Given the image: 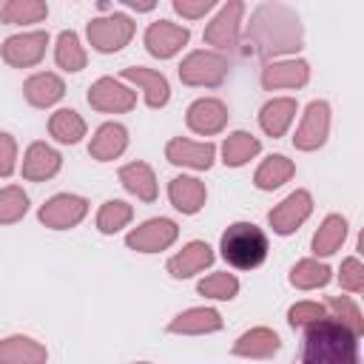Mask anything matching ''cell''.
Returning <instances> with one entry per match:
<instances>
[{
    "label": "cell",
    "mask_w": 364,
    "mask_h": 364,
    "mask_svg": "<svg viewBox=\"0 0 364 364\" xmlns=\"http://www.w3.org/2000/svg\"><path fill=\"white\" fill-rule=\"evenodd\" d=\"M327 279H330V267L316 264V262H301L293 270V284L299 287H316V284H324Z\"/></svg>",
    "instance_id": "34"
},
{
    "label": "cell",
    "mask_w": 364,
    "mask_h": 364,
    "mask_svg": "<svg viewBox=\"0 0 364 364\" xmlns=\"http://www.w3.org/2000/svg\"><path fill=\"white\" fill-rule=\"evenodd\" d=\"M210 259H213L210 247L202 245V242H193V245H188L179 256H173V259L168 262V267H171L173 276H191V273H196L199 267L210 264Z\"/></svg>",
    "instance_id": "17"
},
{
    "label": "cell",
    "mask_w": 364,
    "mask_h": 364,
    "mask_svg": "<svg viewBox=\"0 0 364 364\" xmlns=\"http://www.w3.org/2000/svg\"><path fill=\"white\" fill-rule=\"evenodd\" d=\"M225 108H222V102H216V100H199V102H193L191 105V111H188V122H191V128L193 131H199V134H213V131H219L222 125H225Z\"/></svg>",
    "instance_id": "14"
},
{
    "label": "cell",
    "mask_w": 364,
    "mask_h": 364,
    "mask_svg": "<svg viewBox=\"0 0 364 364\" xmlns=\"http://www.w3.org/2000/svg\"><path fill=\"white\" fill-rule=\"evenodd\" d=\"M219 327V313L216 310H188L185 316H179L171 330L173 333H202V330H216Z\"/></svg>",
    "instance_id": "28"
},
{
    "label": "cell",
    "mask_w": 364,
    "mask_h": 364,
    "mask_svg": "<svg viewBox=\"0 0 364 364\" xmlns=\"http://www.w3.org/2000/svg\"><path fill=\"white\" fill-rule=\"evenodd\" d=\"M122 77L139 82V85L148 91V105L156 108V105H165V102H168V82H165L162 74H156V71H145V68H125Z\"/></svg>",
    "instance_id": "18"
},
{
    "label": "cell",
    "mask_w": 364,
    "mask_h": 364,
    "mask_svg": "<svg viewBox=\"0 0 364 364\" xmlns=\"http://www.w3.org/2000/svg\"><path fill=\"white\" fill-rule=\"evenodd\" d=\"M125 148V128L122 125H102L91 142V154L97 159H111Z\"/></svg>",
    "instance_id": "23"
},
{
    "label": "cell",
    "mask_w": 364,
    "mask_h": 364,
    "mask_svg": "<svg viewBox=\"0 0 364 364\" xmlns=\"http://www.w3.org/2000/svg\"><path fill=\"white\" fill-rule=\"evenodd\" d=\"M307 213H310V196H307L304 191H299V193L287 196V199L270 213V225H273L279 233H290V230H296L299 222L307 219Z\"/></svg>",
    "instance_id": "9"
},
{
    "label": "cell",
    "mask_w": 364,
    "mask_h": 364,
    "mask_svg": "<svg viewBox=\"0 0 364 364\" xmlns=\"http://www.w3.org/2000/svg\"><path fill=\"white\" fill-rule=\"evenodd\" d=\"M327 102H313L307 108V117L296 134V145L299 148H316L324 142V134H327Z\"/></svg>",
    "instance_id": "13"
},
{
    "label": "cell",
    "mask_w": 364,
    "mask_h": 364,
    "mask_svg": "<svg viewBox=\"0 0 364 364\" xmlns=\"http://www.w3.org/2000/svg\"><path fill=\"white\" fill-rule=\"evenodd\" d=\"M344 219L341 216H330L327 222H324V228L316 233V239H313V247H316V253H333L341 242H344Z\"/></svg>",
    "instance_id": "30"
},
{
    "label": "cell",
    "mask_w": 364,
    "mask_h": 364,
    "mask_svg": "<svg viewBox=\"0 0 364 364\" xmlns=\"http://www.w3.org/2000/svg\"><path fill=\"white\" fill-rule=\"evenodd\" d=\"M304 364H358V336L336 318L313 321L304 336Z\"/></svg>",
    "instance_id": "1"
},
{
    "label": "cell",
    "mask_w": 364,
    "mask_h": 364,
    "mask_svg": "<svg viewBox=\"0 0 364 364\" xmlns=\"http://www.w3.org/2000/svg\"><path fill=\"white\" fill-rule=\"evenodd\" d=\"M239 17H242V3H230L219 11V17L205 28V40L225 48V46H233L236 40V26H239Z\"/></svg>",
    "instance_id": "12"
},
{
    "label": "cell",
    "mask_w": 364,
    "mask_h": 364,
    "mask_svg": "<svg viewBox=\"0 0 364 364\" xmlns=\"http://www.w3.org/2000/svg\"><path fill=\"white\" fill-rule=\"evenodd\" d=\"M259 151V142L250 136V134H233L228 142H225V162L228 165H242L245 159H250L253 154Z\"/></svg>",
    "instance_id": "32"
},
{
    "label": "cell",
    "mask_w": 364,
    "mask_h": 364,
    "mask_svg": "<svg viewBox=\"0 0 364 364\" xmlns=\"http://www.w3.org/2000/svg\"><path fill=\"white\" fill-rule=\"evenodd\" d=\"M26 213V196L17 188H6L0 193V222H11Z\"/></svg>",
    "instance_id": "37"
},
{
    "label": "cell",
    "mask_w": 364,
    "mask_h": 364,
    "mask_svg": "<svg viewBox=\"0 0 364 364\" xmlns=\"http://www.w3.org/2000/svg\"><path fill=\"white\" fill-rule=\"evenodd\" d=\"M290 173H293V165H290L284 156H270V159L259 168L256 185H259V188H276V185H282Z\"/></svg>",
    "instance_id": "31"
},
{
    "label": "cell",
    "mask_w": 364,
    "mask_h": 364,
    "mask_svg": "<svg viewBox=\"0 0 364 364\" xmlns=\"http://www.w3.org/2000/svg\"><path fill=\"white\" fill-rule=\"evenodd\" d=\"M46 350L31 338H9L0 344V364H43Z\"/></svg>",
    "instance_id": "15"
},
{
    "label": "cell",
    "mask_w": 364,
    "mask_h": 364,
    "mask_svg": "<svg viewBox=\"0 0 364 364\" xmlns=\"http://www.w3.org/2000/svg\"><path fill=\"white\" fill-rule=\"evenodd\" d=\"M122 182H125V188L128 191H134L136 196H142V199H154V193H156V188H154V176H151V171H148V165H142V162H136V165H128V168H122Z\"/></svg>",
    "instance_id": "27"
},
{
    "label": "cell",
    "mask_w": 364,
    "mask_h": 364,
    "mask_svg": "<svg viewBox=\"0 0 364 364\" xmlns=\"http://www.w3.org/2000/svg\"><path fill=\"white\" fill-rule=\"evenodd\" d=\"M171 199H173V205L179 208V210H185V213H196L199 210V205L205 202V188L196 182V179H173L171 182Z\"/></svg>",
    "instance_id": "20"
},
{
    "label": "cell",
    "mask_w": 364,
    "mask_h": 364,
    "mask_svg": "<svg viewBox=\"0 0 364 364\" xmlns=\"http://www.w3.org/2000/svg\"><path fill=\"white\" fill-rule=\"evenodd\" d=\"M26 97L34 105H51L54 100L63 97V82L54 74H37L26 82Z\"/></svg>",
    "instance_id": "21"
},
{
    "label": "cell",
    "mask_w": 364,
    "mask_h": 364,
    "mask_svg": "<svg viewBox=\"0 0 364 364\" xmlns=\"http://www.w3.org/2000/svg\"><path fill=\"white\" fill-rule=\"evenodd\" d=\"M213 3L210 0H199V3H188V0H176L173 3V9L179 11V14H185V17H199V14H205L208 9H210Z\"/></svg>",
    "instance_id": "42"
},
{
    "label": "cell",
    "mask_w": 364,
    "mask_h": 364,
    "mask_svg": "<svg viewBox=\"0 0 364 364\" xmlns=\"http://www.w3.org/2000/svg\"><path fill=\"white\" fill-rule=\"evenodd\" d=\"M51 134L63 142H77L82 136V119L74 111H57L51 119Z\"/></svg>",
    "instance_id": "33"
},
{
    "label": "cell",
    "mask_w": 364,
    "mask_h": 364,
    "mask_svg": "<svg viewBox=\"0 0 364 364\" xmlns=\"http://www.w3.org/2000/svg\"><path fill=\"white\" fill-rule=\"evenodd\" d=\"M222 256L239 270L259 267L267 256V239L253 222H236L222 236Z\"/></svg>",
    "instance_id": "3"
},
{
    "label": "cell",
    "mask_w": 364,
    "mask_h": 364,
    "mask_svg": "<svg viewBox=\"0 0 364 364\" xmlns=\"http://www.w3.org/2000/svg\"><path fill=\"white\" fill-rule=\"evenodd\" d=\"M57 168H60V156L46 145H31V151H28V156L23 162V173L31 176V179H46Z\"/></svg>",
    "instance_id": "19"
},
{
    "label": "cell",
    "mask_w": 364,
    "mask_h": 364,
    "mask_svg": "<svg viewBox=\"0 0 364 364\" xmlns=\"http://www.w3.org/2000/svg\"><path fill=\"white\" fill-rule=\"evenodd\" d=\"M182 43H188V28L173 26L168 20H159L145 31V46L154 57H171L179 51Z\"/></svg>",
    "instance_id": "6"
},
{
    "label": "cell",
    "mask_w": 364,
    "mask_h": 364,
    "mask_svg": "<svg viewBox=\"0 0 364 364\" xmlns=\"http://www.w3.org/2000/svg\"><path fill=\"white\" fill-rule=\"evenodd\" d=\"M225 71H228V63H225L219 54L196 51V54H191V57L182 63L179 77H182L185 82H193V85H202V82L213 85V82H219V80L225 77Z\"/></svg>",
    "instance_id": "5"
},
{
    "label": "cell",
    "mask_w": 364,
    "mask_h": 364,
    "mask_svg": "<svg viewBox=\"0 0 364 364\" xmlns=\"http://www.w3.org/2000/svg\"><path fill=\"white\" fill-rule=\"evenodd\" d=\"M173 236H176L173 222H168V219H151L148 225H142L139 230H134L128 236V245L136 247V250H142V253H151V250H159V247L171 245Z\"/></svg>",
    "instance_id": "8"
},
{
    "label": "cell",
    "mask_w": 364,
    "mask_h": 364,
    "mask_svg": "<svg viewBox=\"0 0 364 364\" xmlns=\"http://www.w3.org/2000/svg\"><path fill=\"white\" fill-rule=\"evenodd\" d=\"M341 284L350 287V290H355V293L364 287V273H361L358 259H347L344 262V267H341Z\"/></svg>",
    "instance_id": "39"
},
{
    "label": "cell",
    "mask_w": 364,
    "mask_h": 364,
    "mask_svg": "<svg viewBox=\"0 0 364 364\" xmlns=\"http://www.w3.org/2000/svg\"><path fill=\"white\" fill-rule=\"evenodd\" d=\"M276 350H279L276 333L262 330V327L253 330V333H247V336H242L239 344H236V353H242V355H270Z\"/></svg>",
    "instance_id": "26"
},
{
    "label": "cell",
    "mask_w": 364,
    "mask_h": 364,
    "mask_svg": "<svg viewBox=\"0 0 364 364\" xmlns=\"http://www.w3.org/2000/svg\"><path fill=\"white\" fill-rule=\"evenodd\" d=\"M14 142L6 136V134H0V173L6 176V173H11V168H14Z\"/></svg>",
    "instance_id": "41"
},
{
    "label": "cell",
    "mask_w": 364,
    "mask_h": 364,
    "mask_svg": "<svg viewBox=\"0 0 364 364\" xmlns=\"http://www.w3.org/2000/svg\"><path fill=\"white\" fill-rule=\"evenodd\" d=\"M128 216H131V208L125 202H105V208L100 210V228L105 233H111V230L122 228L128 222Z\"/></svg>",
    "instance_id": "36"
},
{
    "label": "cell",
    "mask_w": 364,
    "mask_h": 364,
    "mask_svg": "<svg viewBox=\"0 0 364 364\" xmlns=\"http://www.w3.org/2000/svg\"><path fill=\"white\" fill-rule=\"evenodd\" d=\"M57 63H60L63 68H68V71H80V68L85 65V54H82L80 43H77V34H71V31H63V34H60V43H57Z\"/></svg>",
    "instance_id": "29"
},
{
    "label": "cell",
    "mask_w": 364,
    "mask_h": 364,
    "mask_svg": "<svg viewBox=\"0 0 364 364\" xmlns=\"http://www.w3.org/2000/svg\"><path fill=\"white\" fill-rule=\"evenodd\" d=\"M46 34L43 31H34V34H20V37H11L6 40L3 46V57L11 63V65H31L43 57L46 51Z\"/></svg>",
    "instance_id": "7"
},
{
    "label": "cell",
    "mask_w": 364,
    "mask_h": 364,
    "mask_svg": "<svg viewBox=\"0 0 364 364\" xmlns=\"http://www.w3.org/2000/svg\"><path fill=\"white\" fill-rule=\"evenodd\" d=\"M250 37L259 43L264 54L293 51L301 43V26H299V17L287 6H262L253 14Z\"/></svg>",
    "instance_id": "2"
},
{
    "label": "cell",
    "mask_w": 364,
    "mask_h": 364,
    "mask_svg": "<svg viewBox=\"0 0 364 364\" xmlns=\"http://www.w3.org/2000/svg\"><path fill=\"white\" fill-rule=\"evenodd\" d=\"M134 34V23L125 14H114V17H100L88 23V40L91 46H97L100 51H117L122 48Z\"/></svg>",
    "instance_id": "4"
},
{
    "label": "cell",
    "mask_w": 364,
    "mask_h": 364,
    "mask_svg": "<svg viewBox=\"0 0 364 364\" xmlns=\"http://www.w3.org/2000/svg\"><path fill=\"white\" fill-rule=\"evenodd\" d=\"M293 111H296V102L293 100H273V102H267L264 111H262V128L267 134L279 136L287 128V122L293 119Z\"/></svg>",
    "instance_id": "24"
},
{
    "label": "cell",
    "mask_w": 364,
    "mask_h": 364,
    "mask_svg": "<svg viewBox=\"0 0 364 364\" xmlns=\"http://www.w3.org/2000/svg\"><path fill=\"white\" fill-rule=\"evenodd\" d=\"M46 17V3L37 0H11L0 9L3 23H37Z\"/></svg>",
    "instance_id": "25"
},
{
    "label": "cell",
    "mask_w": 364,
    "mask_h": 364,
    "mask_svg": "<svg viewBox=\"0 0 364 364\" xmlns=\"http://www.w3.org/2000/svg\"><path fill=\"white\" fill-rule=\"evenodd\" d=\"M264 85L267 88H279V85H301L307 80V63H279V65H270L264 71Z\"/></svg>",
    "instance_id": "22"
},
{
    "label": "cell",
    "mask_w": 364,
    "mask_h": 364,
    "mask_svg": "<svg viewBox=\"0 0 364 364\" xmlns=\"http://www.w3.org/2000/svg\"><path fill=\"white\" fill-rule=\"evenodd\" d=\"M88 102L102 108V111H125L134 105V94L122 85H117L114 80H100L91 91H88Z\"/></svg>",
    "instance_id": "10"
},
{
    "label": "cell",
    "mask_w": 364,
    "mask_h": 364,
    "mask_svg": "<svg viewBox=\"0 0 364 364\" xmlns=\"http://www.w3.org/2000/svg\"><path fill=\"white\" fill-rule=\"evenodd\" d=\"M168 156L171 162L176 165H193V168H208L210 159H213V145H193V142H185V139H176L168 145Z\"/></svg>",
    "instance_id": "16"
},
{
    "label": "cell",
    "mask_w": 364,
    "mask_h": 364,
    "mask_svg": "<svg viewBox=\"0 0 364 364\" xmlns=\"http://www.w3.org/2000/svg\"><path fill=\"white\" fill-rule=\"evenodd\" d=\"M236 290H239V282L233 276H228V273H216V276L199 282V293L213 296V299H230Z\"/></svg>",
    "instance_id": "35"
},
{
    "label": "cell",
    "mask_w": 364,
    "mask_h": 364,
    "mask_svg": "<svg viewBox=\"0 0 364 364\" xmlns=\"http://www.w3.org/2000/svg\"><path fill=\"white\" fill-rule=\"evenodd\" d=\"M333 310H336L338 316H344V321H341V324H347L355 336L361 333V316H358V310H355V304H353V301H347V299H333Z\"/></svg>",
    "instance_id": "38"
},
{
    "label": "cell",
    "mask_w": 364,
    "mask_h": 364,
    "mask_svg": "<svg viewBox=\"0 0 364 364\" xmlns=\"http://www.w3.org/2000/svg\"><path fill=\"white\" fill-rule=\"evenodd\" d=\"M321 316H324V310H321L318 304H299V307H293V310H290V324L296 327V324L318 321Z\"/></svg>",
    "instance_id": "40"
},
{
    "label": "cell",
    "mask_w": 364,
    "mask_h": 364,
    "mask_svg": "<svg viewBox=\"0 0 364 364\" xmlns=\"http://www.w3.org/2000/svg\"><path fill=\"white\" fill-rule=\"evenodd\" d=\"M85 213V202L77 199V196H57L51 199L43 210H40V219L51 228H68L74 225L80 216Z\"/></svg>",
    "instance_id": "11"
}]
</instances>
